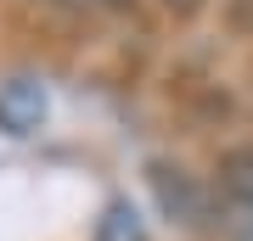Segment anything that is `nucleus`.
I'll use <instances>...</instances> for the list:
<instances>
[{
  "instance_id": "1",
  "label": "nucleus",
  "mask_w": 253,
  "mask_h": 241,
  "mask_svg": "<svg viewBox=\"0 0 253 241\" xmlns=\"http://www.w3.org/2000/svg\"><path fill=\"white\" fill-rule=\"evenodd\" d=\"M45 112H51V96L34 73H11L0 84V129L6 135H34L45 124Z\"/></svg>"
},
{
  "instance_id": "2",
  "label": "nucleus",
  "mask_w": 253,
  "mask_h": 241,
  "mask_svg": "<svg viewBox=\"0 0 253 241\" xmlns=\"http://www.w3.org/2000/svg\"><path fill=\"white\" fill-rule=\"evenodd\" d=\"M152 191H158L163 213H174L180 224H197V219H203V197H197V185H191L180 169H169V163H152Z\"/></svg>"
},
{
  "instance_id": "3",
  "label": "nucleus",
  "mask_w": 253,
  "mask_h": 241,
  "mask_svg": "<svg viewBox=\"0 0 253 241\" xmlns=\"http://www.w3.org/2000/svg\"><path fill=\"white\" fill-rule=\"evenodd\" d=\"M96 241H146V219L129 197H113L96 219Z\"/></svg>"
},
{
  "instance_id": "4",
  "label": "nucleus",
  "mask_w": 253,
  "mask_h": 241,
  "mask_svg": "<svg viewBox=\"0 0 253 241\" xmlns=\"http://www.w3.org/2000/svg\"><path fill=\"white\" fill-rule=\"evenodd\" d=\"M231 241H253V207L242 213V224H236V236H231Z\"/></svg>"
},
{
  "instance_id": "5",
  "label": "nucleus",
  "mask_w": 253,
  "mask_h": 241,
  "mask_svg": "<svg viewBox=\"0 0 253 241\" xmlns=\"http://www.w3.org/2000/svg\"><path fill=\"white\" fill-rule=\"evenodd\" d=\"M163 6H169V11H197L203 0H163Z\"/></svg>"
},
{
  "instance_id": "6",
  "label": "nucleus",
  "mask_w": 253,
  "mask_h": 241,
  "mask_svg": "<svg viewBox=\"0 0 253 241\" xmlns=\"http://www.w3.org/2000/svg\"><path fill=\"white\" fill-rule=\"evenodd\" d=\"M113 6H118V0H113Z\"/></svg>"
}]
</instances>
